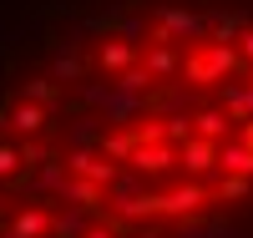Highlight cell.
<instances>
[{
  "label": "cell",
  "instance_id": "1",
  "mask_svg": "<svg viewBox=\"0 0 253 238\" xmlns=\"http://www.w3.org/2000/svg\"><path fill=\"white\" fill-rule=\"evenodd\" d=\"M248 41L218 0H56L0 56V238H203L253 147L193 101Z\"/></svg>",
  "mask_w": 253,
  "mask_h": 238
}]
</instances>
